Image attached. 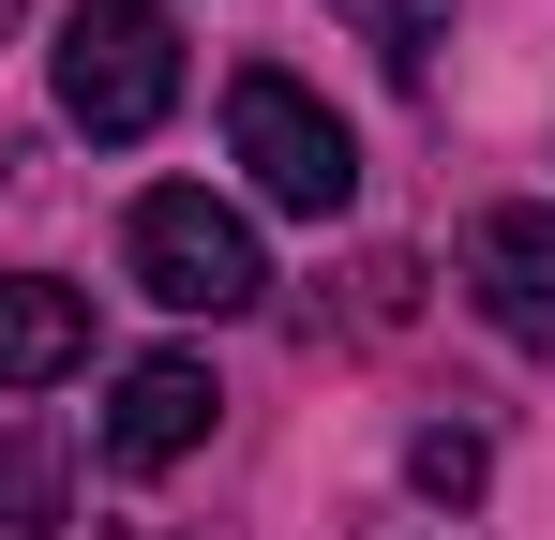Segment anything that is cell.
I'll return each mask as SVG.
<instances>
[{"mask_svg": "<svg viewBox=\"0 0 555 540\" xmlns=\"http://www.w3.org/2000/svg\"><path fill=\"white\" fill-rule=\"evenodd\" d=\"M181 105V30H166V0H76L61 15V120L76 136H151Z\"/></svg>", "mask_w": 555, "mask_h": 540, "instance_id": "1", "label": "cell"}, {"mask_svg": "<svg viewBox=\"0 0 555 540\" xmlns=\"http://www.w3.org/2000/svg\"><path fill=\"white\" fill-rule=\"evenodd\" d=\"M135 285L166 300V316H256L271 300V256H256V226L210 195V180H166V195H135Z\"/></svg>", "mask_w": 555, "mask_h": 540, "instance_id": "2", "label": "cell"}, {"mask_svg": "<svg viewBox=\"0 0 555 540\" xmlns=\"http://www.w3.org/2000/svg\"><path fill=\"white\" fill-rule=\"evenodd\" d=\"M225 151H241V166H256V195H271V210H300V226H331V210L361 195V136H346L300 76H271V61L225 90Z\"/></svg>", "mask_w": 555, "mask_h": 540, "instance_id": "3", "label": "cell"}, {"mask_svg": "<svg viewBox=\"0 0 555 540\" xmlns=\"http://www.w3.org/2000/svg\"><path fill=\"white\" fill-rule=\"evenodd\" d=\"M465 285H480V316H495L511 346H555V210L541 195L465 210Z\"/></svg>", "mask_w": 555, "mask_h": 540, "instance_id": "4", "label": "cell"}, {"mask_svg": "<svg viewBox=\"0 0 555 540\" xmlns=\"http://www.w3.org/2000/svg\"><path fill=\"white\" fill-rule=\"evenodd\" d=\"M210 406H225V390H210V360H120V390H105V465H120V480H166V465H181L195 436H210Z\"/></svg>", "mask_w": 555, "mask_h": 540, "instance_id": "5", "label": "cell"}, {"mask_svg": "<svg viewBox=\"0 0 555 540\" xmlns=\"http://www.w3.org/2000/svg\"><path fill=\"white\" fill-rule=\"evenodd\" d=\"M91 360V300L46 285V270H0V390H46Z\"/></svg>", "mask_w": 555, "mask_h": 540, "instance_id": "6", "label": "cell"}, {"mask_svg": "<svg viewBox=\"0 0 555 540\" xmlns=\"http://www.w3.org/2000/svg\"><path fill=\"white\" fill-rule=\"evenodd\" d=\"M361 15V46L390 61V76H436V30H451V0H346Z\"/></svg>", "mask_w": 555, "mask_h": 540, "instance_id": "7", "label": "cell"}, {"mask_svg": "<svg viewBox=\"0 0 555 540\" xmlns=\"http://www.w3.org/2000/svg\"><path fill=\"white\" fill-rule=\"evenodd\" d=\"M46 526H61V450L0 436V540H46Z\"/></svg>", "mask_w": 555, "mask_h": 540, "instance_id": "8", "label": "cell"}, {"mask_svg": "<svg viewBox=\"0 0 555 540\" xmlns=\"http://www.w3.org/2000/svg\"><path fill=\"white\" fill-rule=\"evenodd\" d=\"M405 480H421V496H480V436H465V421H436V436L405 450Z\"/></svg>", "mask_w": 555, "mask_h": 540, "instance_id": "9", "label": "cell"}, {"mask_svg": "<svg viewBox=\"0 0 555 540\" xmlns=\"http://www.w3.org/2000/svg\"><path fill=\"white\" fill-rule=\"evenodd\" d=\"M0 30H15V0H0Z\"/></svg>", "mask_w": 555, "mask_h": 540, "instance_id": "10", "label": "cell"}]
</instances>
